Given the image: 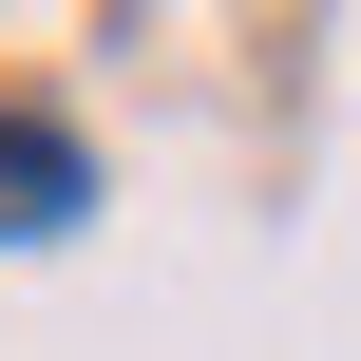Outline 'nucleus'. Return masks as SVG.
I'll return each instance as SVG.
<instances>
[{
  "mask_svg": "<svg viewBox=\"0 0 361 361\" xmlns=\"http://www.w3.org/2000/svg\"><path fill=\"white\" fill-rule=\"evenodd\" d=\"M76 190H95V171H76V133L0 114V247H19V228H76Z\"/></svg>",
  "mask_w": 361,
  "mask_h": 361,
  "instance_id": "obj_1",
  "label": "nucleus"
}]
</instances>
